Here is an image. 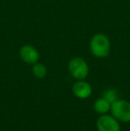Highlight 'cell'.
<instances>
[{
  "instance_id": "obj_1",
  "label": "cell",
  "mask_w": 130,
  "mask_h": 131,
  "mask_svg": "<svg viewBox=\"0 0 130 131\" xmlns=\"http://www.w3.org/2000/svg\"><path fill=\"white\" fill-rule=\"evenodd\" d=\"M90 51L93 55L98 58L107 57L111 51V42L105 34L97 33L90 40Z\"/></svg>"
},
{
  "instance_id": "obj_2",
  "label": "cell",
  "mask_w": 130,
  "mask_h": 131,
  "mask_svg": "<svg viewBox=\"0 0 130 131\" xmlns=\"http://www.w3.org/2000/svg\"><path fill=\"white\" fill-rule=\"evenodd\" d=\"M111 113L120 122H130V102L126 100H118L111 103Z\"/></svg>"
},
{
  "instance_id": "obj_3",
  "label": "cell",
  "mask_w": 130,
  "mask_h": 131,
  "mask_svg": "<svg viewBox=\"0 0 130 131\" xmlns=\"http://www.w3.org/2000/svg\"><path fill=\"white\" fill-rule=\"evenodd\" d=\"M70 75L77 80L85 79L88 76L89 67L85 60L81 57H74L68 64Z\"/></svg>"
},
{
  "instance_id": "obj_4",
  "label": "cell",
  "mask_w": 130,
  "mask_h": 131,
  "mask_svg": "<svg viewBox=\"0 0 130 131\" xmlns=\"http://www.w3.org/2000/svg\"><path fill=\"white\" fill-rule=\"evenodd\" d=\"M96 128L98 131H120V121L115 119L112 115L103 114L100 115V117L96 121Z\"/></svg>"
},
{
  "instance_id": "obj_5",
  "label": "cell",
  "mask_w": 130,
  "mask_h": 131,
  "mask_svg": "<svg viewBox=\"0 0 130 131\" xmlns=\"http://www.w3.org/2000/svg\"><path fill=\"white\" fill-rule=\"evenodd\" d=\"M93 88L88 82L85 79L77 80L72 86V93L79 99H87L92 95Z\"/></svg>"
},
{
  "instance_id": "obj_6",
  "label": "cell",
  "mask_w": 130,
  "mask_h": 131,
  "mask_svg": "<svg viewBox=\"0 0 130 131\" xmlns=\"http://www.w3.org/2000/svg\"><path fill=\"white\" fill-rule=\"evenodd\" d=\"M21 59L28 64H34L38 62L39 59V53L33 46L24 45L19 51Z\"/></svg>"
},
{
  "instance_id": "obj_7",
  "label": "cell",
  "mask_w": 130,
  "mask_h": 131,
  "mask_svg": "<svg viewBox=\"0 0 130 131\" xmlns=\"http://www.w3.org/2000/svg\"><path fill=\"white\" fill-rule=\"evenodd\" d=\"M111 104L104 97L98 98L94 104V109L98 114L103 115L107 114L111 111Z\"/></svg>"
},
{
  "instance_id": "obj_8",
  "label": "cell",
  "mask_w": 130,
  "mask_h": 131,
  "mask_svg": "<svg viewBox=\"0 0 130 131\" xmlns=\"http://www.w3.org/2000/svg\"><path fill=\"white\" fill-rule=\"evenodd\" d=\"M32 72L36 78L38 79H43L46 76L47 69L45 65H44L41 62H36L33 64L32 67Z\"/></svg>"
},
{
  "instance_id": "obj_9",
  "label": "cell",
  "mask_w": 130,
  "mask_h": 131,
  "mask_svg": "<svg viewBox=\"0 0 130 131\" xmlns=\"http://www.w3.org/2000/svg\"><path fill=\"white\" fill-rule=\"evenodd\" d=\"M103 97L106 98L110 103H113L114 101L118 100V92L114 88H110L107 89L103 94Z\"/></svg>"
},
{
  "instance_id": "obj_10",
  "label": "cell",
  "mask_w": 130,
  "mask_h": 131,
  "mask_svg": "<svg viewBox=\"0 0 130 131\" xmlns=\"http://www.w3.org/2000/svg\"><path fill=\"white\" fill-rule=\"evenodd\" d=\"M1 131H3V130H1Z\"/></svg>"
}]
</instances>
